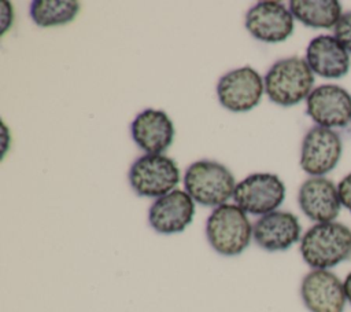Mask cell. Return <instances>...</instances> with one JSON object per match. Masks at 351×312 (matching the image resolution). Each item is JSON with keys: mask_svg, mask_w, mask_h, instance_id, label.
I'll return each instance as SVG.
<instances>
[{"mask_svg": "<svg viewBox=\"0 0 351 312\" xmlns=\"http://www.w3.org/2000/svg\"><path fill=\"white\" fill-rule=\"evenodd\" d=\"M254 225L247 213L237 205L223 203L210 213L206 221V236L210 246L221 256H239L252 239Z\"/></svg>", "mask_w": 351, "mask_h": 312, "instance_id": "obj_2", "label": "cell"}, {"mask_svg": "<svg viewBox=\"0 0 351 312\" xmlns=\"http://www.w3.org/2000/svg\"><path fill=\"white\" fill-rule=\"evenodd\" d=\"M308 117L324 128H344L351 124V93L336 84L315 87L306 99Z\"/></svg>", "mask_w": 351, "mask_h": 312, "instance_id": "obj_9", "label": "cell"}, {"mask_svg": "<svg viewBox=\"0 0 351 312\" xmlns=\"http://www.w3.org/2000/svg\"><path fill=\"white\" fill-rule=\"evenodd\" d=\"M186 192L203 206H219L234 194L236 181L232 172L222 164L200 159L191 164L184 176Z\"/></svg>", "mask_w": 351, "mask_h": 312, "instance_id": "obj_4", "label": "cell"}, {"mask_svg": "<svg viewBox=\"0 0 351 312\" xmlns=\"http://www.w3.org/2000/svg\"><path fill=\"white\" fill-rule=\"evenodd\" d=\"M299 250L311 269H330L351 258V230L337 221L315 223L302 235Z\"/></svg>", "mask_w": 351, "mask_h": 312, "instance_id": "obj_1", "label": "cell"}, {"mask_svg": "<svg viewBox=\"0 0 351 312\" xmlns=\"http://www.w3.org/2000/svg\"><path fill=\"white\" fill-rule=\"evenodd\" d=\"M337 191H339L341 206H344L348 212H351V172L339 181Z\"/></svg>", "mask_w": 351, "mask_h": 312, "instance_id": "obj_20", "label": "cell"}, {"mask_svg": "<svg viewBox=\"0 0 351 312\" xmlns=\"http://www.w3.org/2000/svg\"><path fill=\"white\" fill-rule=\"evenodd\" d=\"M343 283H344V291H346L347 302L351 305V272L346 276V279L343 280Z\"/></svg>", "mask_w": 351, "mask_h": 312, "instance_id": "obj_21", "label": "cell"}, {"mask_svg": "<svg viewBox=\"0 0 351 312\" xmlns=\"http://www.w3.org/2000/svg\"><path fill=\"white\" fill-rule=\"evenodd\" d=\"M285 198L282 180L269 172L248 175L236 184L233 199L245 213L263 216L277 210Z\"/></svg>", "mask_w": 351, "mask_h": 312, "instance_id": "obj_6", "label": "cell"}, {"mask_svg": "<svg viewBox=\"0 0 351 312\" xmlns=\"http://www.w3.org/2000/svg\"><path fill=\"white\" fill-rule=\"evenodd\" d=\"M195 201L182 190H173L158 198L149 208L148 221L158 234L182 232L193 220Z\"/></svg>", "mask_w": 351, "mask_h": 312, "instance_id": "obj_12", "label": "cell"}, {"mask_svg": "<svg viewBox=\"0 0 351 312\" xmlns=\"http://www.w3.org/2000/svg\"><path fill=\"white\" fill-rule=\"evenodd\" d=\"M293 15L280 1L265 0L252 5L245 15V29L259 41L281 43L293 32Z\"/></svg>", "mask_w": 351, "mask_h": 312, "instance_id": "obj_11", "label": "cell"}, {"mask_svg": "<svg viewBox=\"0 0 351 312\" xmlns=\"http://www.w3.org/2000/svg\"><path fill=\"white\" fill-rule=\"evenodd\" d=\"M136 144L147 154H162L174 139V125L163 110L145 109L136 115L130 126Z\"/></svg>", "mask_w": 351, "mask_h": 312, "instance_id": "obj_15", "label": "cell"}, {"mask_svg": "<svg viewBox=\"0 0 351 312\" xmlns=\"http://www.w3.org/2000/svg\"><path fill=\"white\" fill-rule=\"evenodd\" d=\"M306 62L324 78H340L348 73L350 54L335 36L321 34L308 43Z\"/></svg>", "mask_w": 351, "mask_h": 312, "instance_id": "obj_16", "label": "cell"}, {"mask_svg": "<svg viewBox=\"0 0 351 312\" xmlns=\"http://www.w3.org/2000/svg\"><path fill=\"white\" fill-rule=\"evenodd\" d=\"M335 37L343 44V47L351 52V11L341 15L335 26Z\"/></svg>", "mask_w": 351, "mask_h": 312, "instance_id": "obj_19", "label": "cell"}, {"mask_svg": "<svg viewBox=\"0 0 351 312\" xmlns=\"http://www.w3.org/2000/svg\"><path fill=\"white\" fill-rule=\"evenodd\" d=\"M300 297L310 312H344L343 280L329 269H311L300 283Z\"/></svg>", "mask_w": 351, "mask_h": 312, "instance_id": "obj_10", "label": "cell"}, {"mask_svg": "<svg viewBox=\"0 0 351 312\" xmlns=\"http://www.w3.org/2000/svg\"><path fill=\"white\" fill-rule=\"evenodd\" d=\"M299 219L285 210H274L261 216L252 228L255 243L267 252H282L300 241Z\"/></svg>", "mask_w": 351, "mask_h": 312, "instance_id": "obj_13", "label": "cell"}, {"mask_svg": "<svg viewBox=\"0 0 351 312\" xmlns=\"http://www.w3.org/2000/svg\"><path fill=\"white\" fill-rule=\"evenodd\" d=\"M293 18L313 29H332L341 18V4L336 0H292Z\"/></svg>", "mask_w": 351, "mask_h": 312, "instance_id": "obj_17", "label": "cell"}, {"mask_svg": "<svg viewBox=\"0 0 351 312\" xmlns=\"http://www.w3.org/2000/svg\"><path fill=\"white\" fill-rule=\"evenodd\" d=\"M265 91V80L251 66H243L225 73L217 84L219 103L233 111L244 113L254 109Z\"/></svg>", "mask_w": 351, "mask_h": 312, "instance_id": "obj_7", "label": "cell"}, {"mask_svg": "<svg viewBox=\"0 0 351 312\" xmlns=\"http://www.w3.org/2000/svg\"><path fill=\"white\" fill-rule=\"evenodd\" d=\"M300 210L315 223L335 221L341 209L337 186L324 176L304 180L298 192Z\"/></svg>", "mask_w": 351, "mask_h": 312, "instance_id": "obj_14", "label": "cell"}, {"mask_svg": "<svg viewBox=\"0 0 351 312\" xmlns=\"http://www.w3.org/2000/svg\"><path fill=\"white\" fill-rule=\"evenodd\" d=\"M314 73L306 59L289 56L271 65L265 76V92L271 102L289 107L307 99L314 89Z\"/></svg>", "mask_w": 351, "mask_h": 312, "instance_id": "obj_3", "label": "cell"}, {"mask_svg": "<svg viewBox=\"0 0 351 312\" xmlns=\"http://www.w3.org/2000/svg\"><path fill=\"white\" fill-rule=\"evenodd\" d=\"M180 181V169L174 159L163 154H145L130 166L129 183L141 197H163Z\"/></svg>", "mask_w": 351, "mask_h": 312, "instance_id": "obj_5", "label": "cell"}, {"mask_svg": "<svg viewBox=\"0 0 351 312\" xmlns=\"http://www.w3.org/2000/svg\"><path fill=\"white\" fill-rule=\"evenodd\" d=\"M343 143L337 132L324 126H313L303 137L300 168L311 177L333 170L341 157Z\"/></svg>", "mask_w": 351, "mask_h": 312, "instance_id": "obj_8", "label": "cell"}, {"mask_svg": "<svg viewBox=\"0 0 351 312\" xmlns=\"http://www.w3.org/2000/svg\"><path fill=\"white\" fill-rule=\"evenodd\" d=\"M78 12L80 3L74 0H36L30 4V16L41 27L69 23Z\"/></svg>", "mask_w": 351, "mask_h": 312, "instance_id": "obj_18", "label": "cell"}]
</instances>
